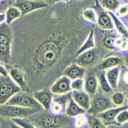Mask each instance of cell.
<instances>
[{
  "mask_svg": "<svg viewBox=\"0 0 128 128\" xmlns=\"http://www.w3.org/2000/svg\"><path fill=\"white\" fill-rule=\"evenodd\" d=\"M74 126L76 127H83L87 125V117L84 114H79L74 117Z\"/></svg>",
  "mask_w": 128,
  "mask_h": 128,
  "instance_id": "836d02e7",
  "label": "cell"
},
{
  "mask_svg": "<svg viewBox=\"0 0 128 128\" xmlns=\"http://www.w3.org/2000/svg\"><path fill=\"white\" fill-rule=\"evenodd\" d=\"M43 1L46 4H48V5H53V4L58 3V2L61 1V0H43Z\"/></svg>",
  "mask_w": 128,
  "mask_h": 128,
  "instance_id": "f35d334b",
  "label": "cell"
},
{
  "mask_svg": "<svg viewBox=\"0 0 128 128\" xmlns=\"http://www.w3.org/2000/svg\"><path fill=\"white\" fill-rule=\"evenodd\" d=\"M21 90L9 75L0 76V105L6 104L12 96Z\"/></svg>",
  "mask_w": 128,
  "mask_h": 128,
  "instance_id": "277c9868",
  "label": "cell"
},
{
  "mask_svg": "<svg viewBox=\"0 0 128 128\" xmlns=\"http://www.w3.org/2000/svg\"><path fill=\"white\" fill-rule=\"evenodd\" d=\"M98 49L95 47L84 51L76 55L74 62L84 68L93 66L98 62Z\"/></svg>",
  "mask_w": 128,
  "mask_h": 128,
  "instance_id": "9c48e42d",
  "label": "cell"
},
{
  "mask_svg": "<svg viewBox=\"0 0 128 128\" xmlns=\"http://www.w3.org/2000/svg\"><path fill=\"white\" fill-rule=\"evenodd\" d=\"M0 76H1V74H0Z\"/></svg>",
  "mask_w": 128,
  "mask_h": 128,
  "instance_id": "bcb514c9",
  "label": "cell"
},
{
  "mask_svg": "<svg viewBox=\"0 0 128 128\" xmlns=\"http://www.w3.org/2000/svg\"><path fill=\"white\" fill-rule=\"evenodd\" d=\"M71 90V79L65 75L58 78L50 86V91L54 95L67 94Z\"/></svg>",
  "mask_w": 128,
  "mask_h": 128,
  "instance_id": "7c38bea8",
  "label": "cell"
},
{
  "mask_svg": "<svg viewBox=\"0 0 128 128\" xmlns=\"http://www.w3.org/2000/svg\"><path fill=\"white\" fill-rule=\"evenodd\" d=\"M12 119L17 124V126L18 127H23V128L35 127L34 123L31 122V120L29 118H14Z\"/></svg>",
  "mask_w": 128,
  "mask_h": 128,
  "instance_id": "4316f807",
  "label": "cell"
},
{
  "mask_svg": "<svg viewBox=\"0 0 128 128\" xmlns=\"http://www.w3.org/2000/svg\"><path fill=\"white\" fill-rule=\"evenodd\" d=\"M85 74H86V68L78 65L74 62L69 66H67L65 69V70L63 71V75L67 76L71 80L79 78H83Z\"/></svg>",
  "mask_w": 128,
  "mask_h": 128,
  "instance_id": "2e32d148",
  "label": "cell"
},
{
  "mask_svg": "<svg viewBox=\"0 0 128 128\" xmlns=\"http://www.w3.org/2000/svg\"><path fill=\"white\" fill-rule=\"evenodd\" d=\"M63 1H68V0H63Z\"/></svg>",
  "mask_w": 128,
  "mask_h": 128,
  "instance_id": "ee69618b",
  "label": "cell"
},
{
  "mask_svg": "<svg viewBox=\"0 0 128 128\" xmlns=\"http://www.w3.org/2000/svg\"><path fill=\"white\" fill-rule=\"evenodd\" d=\"M87 126L92 128H102L106 127V125L103 122L102 120L97 115H93L87 117Z\"/></svg>",
  "mask_w": 128,
  "mask_h": 128,
  "instance_id": "484cf974",
  "label": "cell"
},
{
  "mask_svg": "<svg viewBox=\"0 0 128 128\" xmlns=\"http://www.w3.org/2000/svg\"><path fill=\"white\" fill-rule=\"evenodd\" d=\"M122 59L116 57V56H110L105 58L102 62H101L98 65H96V70H106L108 69L117 66H120L122 64Z\"/></svg>",
  "mask_w": 128,
  "mask_h": 128,
  "instance_id": "ac0fdd59",
  "label": "cell"
},
{
  "mask_svg": "<svg viewBox=\"0 0 128 128\" xmlns=\"http://www.w3.org/2000/svg\"><path fill=\"white\" fill-rule=\"evenodd\" d=\"M111 101L113 102V104L116 106H121L126 105L128 102L127 98H126V96L124 95L122 92L117 91L111 95Z\"/></svg>",
  "mask_w": 128,
  "mask_h": 128,
  "instance_id": "d4e9b609",
  "label": "cell"
},
{
  "mask_svg": "<svg viewBox=\"0 0 128 128\" xmlns=\"http://www.w3.org/2000/svg\"><path fill=\"white\" fill-rule=\"evenodd\" d=\"M72 90H82L84 89V79L83 78H76L71 80Z\"/></svg>",
  "mask_w": 128,
  "mask_h": 128,
  "instance_id": "e575fe53",
  "label": "cell"
},
{
  "mask_svg": "<svg viewBox=\"0 0 128 128\" xmlns=\"http://www.w3.org/2000/svg\"><path fill=\"white\" fill-rule=\"evenodd\" d=\"M72 98L81 106L82 109L87 111L90 106V95L86 91L82 90H72Z\"/></svg>",
  "mask_w": 128,
  "mask_h": 128,
  "instance_id": "9a60e30c",
  "label": "cell"
},
{
  "mask_svg": "<svg viewBox=\"0 0 128 128\" xmlns=\"http://www.w3.org/2000/svg\"><path fill=\"white\" fill-rule=\"evenodd\" d=\"M13 5L18 8L22 16L48 6L43 0H16Z\"/></svg>",
  "mask_w": 128,
  "mask_h": 128,
  "instance_id": "52a82bcc",
  "label": "cell"
},
{
  "mask_svg": "<svg viewBox=\"0 0 128 128\" xmlns=\"http://www.w3.org/2000/svg\"><path fill=\"white\" fill-rule=\"evenodd\" d=\"M127 122H128V109H125L118 113L117 117H116V122H117L118 126H121Z\"/></svg>",
  "mask_w": 128,
  "mask_h": 128,
  "instance_id": "1f68e13d",
  "label": "cell"
},
{
  "mask_svg": "<svg viewBox=\"0 0 128 128\" xmlns=\"http://www.w3.org/2000/svg\"><path fill=\"white\" fill-rule=\"evenodd\" d=\"M114 45L116 49L125 50L126 47L128 46V37L126 36H122V38H116Z\"/></svg>",
  "mask_w": 128,
  "mask_h": 128,
  "instance_id": "d6a6232c",
  "label": "cell"
},
{
  "mask_svg": "<svg viewBox=\"0 0 128 128\" xmlns=\"http://www.w3.org/2000/svg\"><path fill=\"white\" fill-rule=\"evenodd\" d=\"M126 98H127V100H128V93H127V94H126Z\"/></svg>",
  "mask_w": 128,
  "mask_h": 128,
  "instance_id": "b9f144b4",
  "label": "cell"
},
{
  "mask_svg": "<svg viewBox=\"0 0 128 128\" xmlns=\"http://www.w3.org/2000/svg\"><path fill=\"white\" fill-rule=\"evenodd\" d=\"M9 105H16L23 107H31V108H38L41 109L42 107L40 103L36 100L33 94L30 95L28 91L21 90L14 94L6 102Z\"/></svg>",
  "mask_w": 128,
  "mask_h": 128,
  "instance_id": "5b68a950",
  "label": "cell"
},
{
  "mask_svg": "<svg viewBox=\"0 0 128 128\" xmlns=\"http://www.w3.org/2000/svg\"><path fill=\"white\" fill-rule=\"evenodd\" d=\"M120 71H121V67H120V66H117L112 67L106 70V78L108 80V82H109L110 85L114 90H116L118 87Z\"/></svg>",
  "mask_w": 128,
  "mask_h": 128,
  "instance_id": "d6986e66",
  "label": "cell"
},
{
  "mask_svg": "<svg viewBox=\"0 0 128 128\" xmlns=\"http://www.w3.org/2000/svg\"><path fill=\"white\" fill-rule=\"evenodd\" d=\"M14 32L12 27L6 22L0 24V62L10 64L12 58Z\"/></svg>",
  "mask_w": 128,
  "mask_h": 128,
  "instance_id": "6da1fadb",
  "label": "cell"
},
{
  "mask_svg": "<svg viewBox=\"0 0 128 128\" xmlns=\"http://www.w3.org/2000/svg\"><path fill=\"white\" fill-rule=\"evenodd\" d=\"M15 1H16V0H13V2H14Z\"/></svg>",
  "mask_w": 128,
  "mask_h": 128,
  "instance_id": "7bdbcfd3",
  "label": "cell"
},
{
  "mask_svg": "<svg viewBox=\"0 0 128 128\" xmlns=\"http://www.w3.org/2000/svg\"><path fill=\"white\" fill-rule=\"evenodd\" d=\"M102 6L110 11H115L120 5L119 0H102Z\"/></svg>",
  "mask_w": 128,
  "mask_h": 128,
  "instance_id": "83f0119b",
  "label": "cell"
},
{
  "mask_svg": "<svg viewBox=\"0 0 128 128\" xmlns=\"http://www.w3.org/2000/svg\"><path fill=\"white\" fill-rule=\"evenodd\" d=\"M115 36L114 35H106V37H104L102 40V44L103 46H105L107 50H114L116 49L114 42H115Z\"/></svg>",
  "mask_w": 128,
  "mask_h": 128,
  "instance_id": "f546056e",
  "label": "cell"
},
{
  "mask_svg": "<svg viewBox=\"0 0 128 128\" xmlns=\"http://www.w3.org/2000/svg\"><path fill=\"white\" fill-rule=\"evenodd\" d=\"M125 60H126V66H127V67H128V56H126V58H125Z\"/></svg>",
  "mask_w": 128,
  "mask_h": 128,
  "instance_id": "60d3db41",
  "label": "cell"
},
{
  "mask_svg": "<svg viewBox=\"0 0 128 128\" xmlns=\"http://www.w3.org/2000/svg\"><path fill=\"white\" fill-rule=\"evenodd\" d=\"M42 109L31 107H23L16 105L2 104L0 105V116L4 118H30Z\"/></svg>",
  "mask_w": 128,
  "mask_h": 128,
  "instance_id": "3957f363",
  "label": "cell"
},
{
  "mask_svg": "<svg viewBox=\"0 0 128 128\" xmlns=\"http://www.w3.org/2000/svg\"><path fill=\"white\" fill-rule=\"evenodd\" d=\"M6 14V22L10 25L15 20L19 19L22 17V13L20 10L14 5H11L7 8L5 11Z\"/></svg>",
  "mask_w": 128,
  "mask_h": 128,
  "instance_id": "44dd1931",
  "label": "cell"
},
{
  "mask_svg": "<svg viewBox=\"0 0 128 128\" xmlns=\"http://www.w3.org/2000/svg\"><path fill=\"white\" fill-rule=\"evenodd\" d=\"M71 93L69 92L64 94H56L54 96L49 112L54 114H62L66 112L68 102L71 98Z\"/></svg>",
  "mask_w": 128,
  "mask_h": 128,
  "instance_id": "30bf717a",
  "label": "cell"
},
{
  "mask_svg": "<svg viewBox=\"0 0 128 128\" xmlns=\"http://www.w3.org/2000/svg\"><path fill=\"white\" fill-rule=\"evenodd\" d=\"M114 104L111 99L102 95H94L93 98L90 101V109L87 110L88 113L93 115H97L101 112L105 111L109 108L113 107Z\"/></svg>",
  "mask_w": 128,
  "mask_h": 128,
  "instance_id": "ba28073f",
  "label": "cell"
},
{
  "mask_svg": "<svg viewBox=\"0 0 128 128\" xmlns=\"http://www.w3.org/2000/svg\"><path fill=\"white\" fill-rule=\"evenodd\" d=\"M115 14L117 16H126L128 14V3H124L122 5H119L117 10H115Z\"/></svg>",
  "mask_w": 128,
  "mask_h": 128,
  "instance_id": "d590c367",
  "label": "cell"
},
{
  "mask_svg": "<svg viewBox=\"0 0 128 128\" xmlns=\"http://www.w3.org/2000/svg\"><path fill=\"white\" fill-rule=\"evenodd\" d=\"M95 47V43H94V30H92L90 34H88L87 38L86 39V41L83 42V44L81 46V47L79 48L78 50L77 51V54L76 55H78L79 54L82 53V52L88 50L90 49H92V48Z\"/></svg>",
  "mask_w": 128,
  "mask_h": 128,
  "instance_id": "cb8c5ba5",
  "label": "cell"
},
{
  "mask_svg": "<svg viewBox=\"0 0 128 128\" xmlns=\"http://www.w3.org/2000/svg\"><path fill=\"white\" fill-rule=\"evenodd\" d=\"M0 74L1 75H4V76H6L8 75V72L6 66H3V64L0 62Z\"/></svg>",
  "mask_w": 128,
  "mask_h": 128,
  "instance_id": "74e56055",
  "label": "cell"
},
{
  "mask_svg": "<svg viewBox=\"0 0 128 128\" xmlns=\"http://www.w3.org/2000/svg\"><path fill=\"white\" fill-rule=\"evenodd\" d=\"M98 79L97 74H95L94 71H90L86 73V78L84 80V89L90 96L96 94L98 88Z\"/></svg>",
  "mask_w": 128,
  "mask_h": 128,
  "instance_id": "5bb4252c",
  "label": "cell"
},
{
  "mask_svg": "<svg viewBox=\"0 0 128 128\" xmlns=\"http://www.w3.org/2000/svg\"><path fill=\"white\" fill-rule=\"evenodd\" d=\"M85 113H86V110L82 109V108L72 98V96H71V98L69 100V102H68V104L66 108V112H65L66 115H67L68 117H70V118H74L79 114H85Z\"/></svg>",
  "mask_w": 128,
  "mask_h": 128,
  "instance_id": "ffe728a7",
  "label": "cell"
},
{
  "mask_svg": "<svg viewBox=\"0 0 128 128\" xmlns=\"http://www.w3.org/2000/svg\"><path fill=\"white\" fill-rule=\"evenodd\" d=\"M109 14L110 15L112 20H113L114 25L116 30H118V33L122 36H126V37H128V30L126 29V27L124 26V24L120 21V19L118 18V16H117L115 14H114L113 11L109 10Z\"/></svg>",
  "mask_w": 128,
  "mask_h": 128,
  "instance_id": "603a6c76",
  "label": "cell"
},
{
  "mask_svg": "<svg viewBox=\"0 0 128 128\" xmlns=\"http://www.w3.org/2000/svg\"><path fill=\"white\" fill-rule=\"evenodd\" d=\"M120 85L125 90H128V68L126 67H123V70L120 75Z\"/></svg>",
  "mask_w": 128,
  "mask_h": 128,
  "instance_id": "4dcf8cb0",
  "label": "cell"
},
{
  "mask_svg": "<svg viewBox=\"0 0 128 128\" xmlns=\"http://www.w3.org/2000/svg\"><path fill=\"white\" fill-rule=\"evenodd\" d=\"M6 68L8 72V75L13 79V81L20 86L23 91H29V85H28L26 74L22 68L18 66L6 64Z\"/></svg>",
  "mask_w": 128,
  "mask_h": 128,
  "instance_id": "8992f818",
  "label": "cell"
},
{
  "mask_svg": "<svg viewBox=\"0 0 128 128\" xmlns=\"http://www.w3.org/2000/svg\"><path fill=\"white\" fill-rule=\"evenodd\" d=\"M4 22H6V14H5V12H4V13H0V24H2Z\"/></svg>",
  "mask_w": 128,
  "mask_h": 128,
  "instance_id": "ab89813d",
  "label": "cell"
},
{
  "mask_svg": "<svg viewBox=\"0 0 128 128\" xmlns=\"http://www.w3.org/2000/svg\"><path fill=\"white\" fill-rule=\"evenodd\" d=\"M97 24L99 27L102 28L104 30H112L114 27L113 20H112L109 12H106L102 7L99 8Z\"/></svg>",
  "mask_w": 128,
  "mask_h": 128,
  "instance_id": "e0dca14e",
  "label": "cell"
},
{
  "mask_svg": "<svg viewBox=\"0 0 128 128\" xmlns=\"http://www.w3.org/2000/svg\"><path fill=\"white\" fill-rule=\"evenodd\" d=\"M35 126L38 127H62L69 126L67 124L68 116L54 114L52 113H42L41 110L29 118Z\"/></svg>",
  "mask_w": 128,
  "mask_h": 128,
  "instance_id": "7a4b0ae2",
  "label": "cell"
},
{
  "mask_svg": "<svg viewBox=\"0 0 128 128\" xmlns=\"http://www.w3.org/2000/svg\"><path fill=\"white\" fill-rule=\"evenodd\" d=\"M13 4V0H0V13H4L7 8Z\"/></svg>",
  "mask_w": 128,
  "mask_h": 128,
  "instance_id": "8d00e7d4",
  "label": "cell"
},
{
  "mask_svg": "<svg viewBox=\"0 0 128 128\" xmlns=\"http://www.w3.org/2000/svg\"><path fill=\"white\" fill-rule=\"evenodd\" d=\"M125 1H126V2H128V0H125Z\"/></svg>",
  "mask_w": 128,
  "mask_h": 128,
  "instance_id": "f6af8a7d",
  "label": "cell"
},
{
  "mask_svg": "<svg viewBox=\"0 0 128 128\" xmlns=\"http://www.w3.org/2000/svg\"><path fill=\"white\" fill-rule=\"evenodd\" d=\"M97 77L98 79L99 86L101 88V90H102L103 93L110 94L111 92L114 90V89L111 87L109 82H108L106 76V72H104V70H98Z\"/></svg>",
  "mask_w": 128,
  "mask_h": 128,
  "instance_id": "7402d4cb",
  "label": "cell"
},
{
  "mask_svg": "<svg viewBox=\"0 0 128 128\" xmlns=\"http://www.w3.org/2000/svg\"><path fill=\"white\" fill-rule=\"evenodd\" d=\"M53 93L49 90H36L33 92V96L34 98L37 100V101L40 103L44 110L46 111L50 110V106L52 104V101H53Z\"/></svg>",
  "mask_w": 128,
  "mask_h": 128,
  "instance_id": "4fadbf2b",
  "label": "cell"
},
{
  "mask_svg": "<svg viewBox=\"0 0 128 128\" xmlns=\"http://www.w3.org/2000/svg\"><path fill=\"white\" fill-rule=\"evenodd\" d=\"M125 109H128V104L124 105V106H121L109 108V109L106 110L105 111L98 114L97 116L102 120L103 122L105 123L106 126L112 125V124L117 125V122H116V117H117V115L118 114L120 111H122V110H125Z\"/></svg>",
  "mask_w": 128,
  "mask_h": 128,
  "instance_id": "8fae6325",
  "label": "cell"
},
{
  "mask_svg": "<svg viewBox=\"0 0 128 128\" xmlns=\"http://www.w3.org/2000/svg\"><path fill=\"white\" fill-rule=\"evenodd\" d=\"M83 18H85V20L90 22H97V14H96V12L91 9V8H86V9L83 11L82 13Z\"/></svg>",
  "mask_w": 128,
  "mask_h": 128,
  "instance_id": "f1b7e54d",
  "label": "cell"
}]
</instances>
